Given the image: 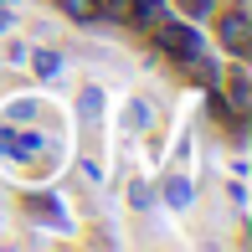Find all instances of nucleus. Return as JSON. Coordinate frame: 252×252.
Instances as JSON below:
<instances>
[{"label": "nucleus", "instance_id": "20e7f679", "mask_svg": "<svg viewBox=\"0 0 252 252\" xmlns=\"http://www.w3.org/2000/svg\"><path fill=\"white\" fill-rule=\"evenodd\" d=\"M26 67L41 77V83H57V77L67 72V57L57 52V47H41V52H31V57H26Z\"/></svg>", "mask_w": 252, "mask_h": 252}, {"label": "nucleus", "instance_id": "7ed1b4c3", "mask_svg": "<svg viewBox=\"0 0 252 252\" xmlns=\"http://www.w3.org/2000/svg\"><path fill=\"white\" fill-rule=\"evenodd\" d=\"M0 119H10V124H41V119H47V103H41V98H31V93H21V98H5Z\"/></svg>", "mask_w": 252, "mask_h": 252}, {"label": "nucleus", "instance_id": "423d86ee", "mask_svg": "<svg viewBox=\"0 0 252 252\" xmlns=\"http://www.w3.org/2000/svg\"><path fill=\"white\" fill-rule=\"evenodd\" d=\"M159 196H165V206H170V211H190V201H196V190H190V180H186V175H170Z\"/></svg>", "mask_w": 252, "mask_h": 252}, {"label": "nucleus", "instance_id": "9b49d317", "mask_svg": "<svg viewBox=\"0 0 252 252\" xmlns=\"http://www.w3.org/2000/svg\"><path fill=\"white\" fill-rule=\"evenodd\" d=\"M10 31H16V10L5 5V10H0V36H10Z\"/></svg>", "mask_w": 252, "mask_h": 252}, {"label": "nucleus", "instance_id": "1a4fd4ad", "mask_svg": "<svg viewBox=\"0 0 252 252\" xmlns=\"http://www.w3.org/2000/svg\"><path fill=\"white\" fill-rule=\"evenodd\" d=\"M26 57H31L26 41H5V67H26Z\"/></svg>", "mask_w": 252, "mask_h": 252}, {"label": "nucleus", "instance_id": "9d476101", "mask_svg": "<svg viewBox=\"0 0 252 252\" xmlns=\"http://www.w3.org/2000/svg\"><path fill=\"white\" fill-rule=\"evenodd\" d=\"M129 201H134V206H155V196H150L144 180H129Z\"/></svg>", "mask_w": 252, "mask_h": 252}, {"label": "nucleus", "instance_id": "39448f33", "mask_svg": "<svg viewBox=\"0 0 252 252\" xmlns=\"http://www.w3.org/2000/svg\"><path fill=\"white\" fill-rule=\"evenodd\" d=\"M170 10H165V0H129V26H144L150 31L155 21H165Z\"/></svg>", "mask_w": 252, "mask_h": 252}, {"label": "nucleus", "instance_id": "0eeeda50", "mask_svg": "<svg viewBox=\"0 0 252 252\" xmlns=\"http://www.w3.org/2000/svg\"><path fill=\"white\" fill-rule=\"evenodd\" d=\"M77 119H83V124H98L103 119V88L98 83H88L83 93H77Z\"/></svg>", "mask_w": 252, "mask_h": 252}, {"label": "nucleus", "instance_id": "f257e3e1", "mask_svg": "<svg viewBox=\"0 0 252 252\" xmlns=\"http://www.w3.org/2000/svg\"><path fill=\"white\" fill-rule=\"evenodd\" d=\"M211 26H216L221 52L232 57V62H247V52H252V21H247V10L242 5H226L221 16H211Z\"/></svg>", "mask_w": 252, "mask_h": 252}, {"label": "nucleus", "instance_id": "f03ea898", "mask_svg": "<svg viewBox=\"0 0 252 252\" xmlns=\"http://www.w3.org/2000/svg\"><path fill=\"white\" fill-rule=\"evenodd\" d=\"M150 124H155V103L144 98V93H129V98L119 103V129L129 134V139H134V134H144Z\"/></svg>", "mask_w": 252, "mask_h": 252}, {"label": "nucleus", "instance_id": "6e6552de", "mask_svg": "<svg viewBox=\"0 0 252 252\" xmlns=\"http://www.w3.org/2000/svg\"><path fill=\"white\" fill-rule=\"evenodd\" d=\"M67 5V16H77V21H98V0H62Z\"/></svg>", "mask_w": 252, "mask_h": 252}]
</instances>
